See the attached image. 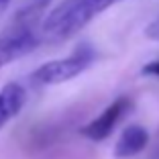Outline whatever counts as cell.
Listing matches in <instances>:
<instances>
[{"label": "cell", "instance_id": "cell-1", "mask_svg": "<svg viewBox=\"0 0 159 159\" xmlns=\"http://www.w3.org/2000/svg\"><path fill=\"white\" fill-rule=\"evenodd\" d=\"M122 0H63L45 14L39 25L41 39L66 41L86 29L98 14Z\"/></svg>", "mask_w": 159, "mask_h": 159}, {"label": "cell", "instance_id": "cell-2", "mask_svg": "<svg viewBox=\"0 0 159 159\" xmlns=\"http://www.w3.org/2000/svg\"><path fill=\"white\" fill-rule=\"evenodd\" d=\"M98 53L90 43H82L74 49V53L67 57H59V59H51L39 66L37 70L31 74V82L35 86H57L63 82L78 78L80 74H84L94 61H96Z\"/></svg>", "mask_w": 159, "mask_h": 159}, {"label": "cell", "instance_id": "cell-3", "mask_svg": "<svg viewBox=\"0 0 159 159\" xmlns=\"http://www.w3.org/2000/svg\"><path fill=\"white\" fill-rule=\"evenodd\" d=\"M39 27L31 20H16L0 33V67L25 57L41 43Z\"/></svg>", "mask_w": 159, "mask_h": 159}, {"label": "cell", "instance_id": "cell-4", "mask_svg": "<svg viewBox=\"0 0 159 159\" xmlns=\"http://www.w3.org/2000/svg\"><path fill=\"white\" fill-rule=\"evenodd\" d=\"M129 108H131V100L126 98V96L112 100L92 122H88V125L82 129V135L90 141H96V143H98V141H104L106 137H110V133L114 131V126H116L118 120L126 114Z\"/></svg>", "mask_w": 159, "mask_h": 159}, {"label": "cell", "instance_id": "cell-5", "mask_svg": "<svg viewBox=\"0 0 159 159\" xmlns=\"http://www.w3.org/2000/svg\"><path fill=\"white\" fill-rule=\"evenodd\" d=\"M149 145V131L141 125H129L120 133L116 145H114V157L116 159H129L145 151Z\"/></svg>", "mask_w": 159, "mask_h": 159}, {"label": "cell", "instance_id": "cell-6", "mask_svg": "<svg viewBox=\"0 0 159 159\" xmlns=\"http://www.w3.org/2000/svg\"><path fill=\"white\" fill-rule=\"evenodd\" d=\"M25 102H27V92L20 84L10 82L0 90V129L23 110Z\"/></svg>", "mask_w": 159, "mask_h": 159}, {"label": "cell", "instance_id": "cell-7", "mask_svg": "<svg viewBox=\"0 0 159 159\" xmlns=\"http://www.w3.org/2000/svg\"><path fill=\"white\" fill-rule=\"evenodd\" d=\"M145 37L151 41H159V16H155L145 29Z\"/></svg>", "mask_w": 159, "mask_h": 159}, {"label": "cell", "instance_id": "cell-8", "mask_svg": "<svg viewBox=\"0 0 159 159\" xmlns=\"http://www.w3.org/2000/svg\"><path fill=\"white\" fill-rule=\"evenodd\" d=\"M143 74H145V75H155V78H159V59H157V61H151V63H147V66L143 67Z\"/></svg>", "mask_w": 159, "mask_h": 159}, {"label": "cell", "instance_id": "cell-9", "mask_svg": "<svg viewBox=\"0 0 159 159\" xmlns=\"http://www.w3.org/2000/svg\"><path fill=\"white\" fill-rule=\"evenodd\" d=\"M149 159H159V137L155 139V147H153V151H151Z\"/></svg>", "mask_w": 159, "mask_h": 159}, {"label": "cell", "instance_id": "cell-10", "mask_svg": "<svg viewBox=\"0 0 159 159\" xmlns=\"http://www.w3.org/2000/svg\"><path fill=\"white\" fill-rule=\"evenodd\" d=\"M8 2H10V0H0V12H2V10L8 6Z\"/></svg>", "mask_w": 159, "mask_h": 159}, {"label": "cell", "instance_id": "cell-11", "mask_svg": "<svg viewBox=\"0 0 159 159\" xmlns=\"http://www.w3.org/2000/svg\"><path fill=\"white\" fill-rule=\"evenodd\" d=\"M41 2H49V0H41Z\"/></svg>", "mask_w": 159, "mask_h": 159}]
</instances>
